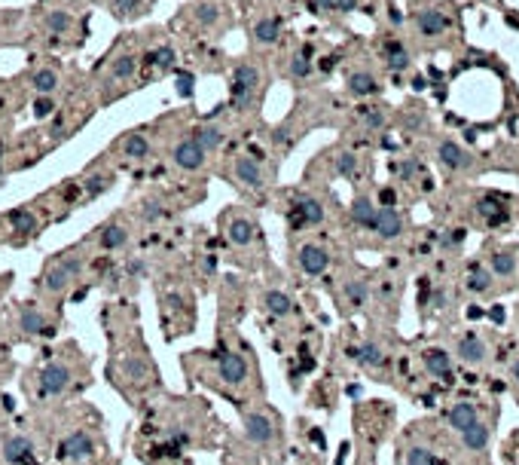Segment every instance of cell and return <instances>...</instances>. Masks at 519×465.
<instances>
[{"label":"cell","instance_id":"46","mask_svg":"<svg viewBox=\"0 0 519 465\" xmlns=\"http://www.w3.org/2000/svg\"><path fill=\"white\" fill-rule=\"evenodd\" d=\"M107 184H110L107 175H95V178L89 181V196H95V193H101V190H107Z\"/></svg>","mask_w":519,"mask_h":465},{"label":"cell","instance_id":"13","mask_svg":"<svg viewBox=\"0 0 519 465\" xmlns=\"http://www.w3.org/2000/svg\"><path fill=\"white\" fill-rule=\"evenodd\" d=\"M455 355L462 358L464 364H479V362H483V358H485V343L477 337V334H468V337H462V340H458Z\"/></svg>","mask_w":519,"mask_h":465},{"label":"cell","instance_id":"47","mask_svg":"<svg viewBox=\"0 0 519 465\" xmlns=\"http://www.w3.org/2000/svg\"><path fill=\"white\" fill-rule=\"evenodd\" d=\"M114 6L120 16H129V12H135L137 6H141V0H114Z\"/></svg>","mask_w":519,"mask_h":465},{"label":"cell","instance_id":"15","mask_svg":"<svg viewBox=\"0 0 519 465\" xmlns=\"http://www.w3.org/2000/svg\"><path fill=\"white\" fill-rule=\"evenodd\" d=\"M416 28L422 37H440L446 31V16L440 10H422L416 18Z\"/></svg>","mask_w":519,"mask_h":465},{"label":"cell","instance_id":"48","mask_svg":"<svg viewBox=\"0 0 519 465\" xmlns=\"http://www.w3.org/2000/svg\"><path fill=\"white\" fill-rule=\"evenodd\" d=\"M462 242H464V230H449V236L443 239V245L452 248V245H462Z\"/></svg>","mask_w":519,"mask_h":465},{"label":"cell","instance_id":"9","mask_svg":"<svg viewBox=\"0 0 519 465\" xmlns=\"http://www.w3.org/2000/svg\"><path fill=\"white\" fill-rule=\"evenodd\" d=\"M95 453V447H92V438L86 435V431H74V435H68L62 441V456L64 460H89V456Z\"/></svg>","mask_w":519,"mask_h":465},{"label":"cell","instance_id":"35","mask_svg":"<svg viewBox=\"0 0 519 465\" xmlns=\"http://www.w3.org/2000/svg\"><path fill=\"white\" fill-rule=\"evenodd\" d=\"M137 71V58L135 55H120L114 62V80H129Z\"/></svg>","mask_w":519,"mask_h":465},{"label":"cell","instance_id":"19","mask_svg":"<svg viewBox=\"0 0 519 465\" xmlns=\"http://www.w3.org/2000/svg\"><path fill=\"white\" fill-rule=\"evenodd\" d=\"M351 358L358 364H367V368H379V364H385V352L379 349L376 343H360L351 349Z\"/></svg>","mask_w":519,"mask_h":465},{"label":"cell","instance_id":"51","mask_svg":"<svg viewBox=\"0 0 519 465\" xmlns=\"http://www.w3.org/2000/svg\"><path fill=\"white\" fill-rule=\"evenodd\" d=\"M443 303H446V294H443V291H434V294H431V306H434V310H440Z\"/></svg>","mask_w":519,"mask_h":465},{"label":"cell","instance_id":"50","mask_svg":"<svg viewBox=\"0 0 519 465\" xmlns=\"http://www.w3.org/2000/svg\"><path fill=\"white\" fill-rule=\"evenodd\" d=\"M358 6V0H336V12H351Z\"/></svg>","mask_w":519,"mask_h":465},{"label":"cell","instance_id":"25","mask_svg":"<svg viewBox=\"0 0 519 465\" xmlns=\"http://www.w3.org/2000/svg\"><path fill=\"white\" fill-rule=\"evenodd\" d=\"M462 438H464V447L468 450H483L485 444H489V429L477 419L474 425H468V429L462 431Z\"/></svg>","mask_w":519,"mask_h":465},{"label":"cell","instance_id":"20","mask_svg":"<svg viewBox=\"0 0 519 465\" xmlns=\"http://www.w3.org/2000/svg\"><path fill=\"white\" fill-rule=\"evenodd\" d=\"M449 423H452V429H455V431H464L468 425L477 423V407H474L470 401L455 404V407L449 410Z\"/></svg>","mask_w":519,"mask_h":465},{"label":"cell","instance_id":"43","mask_svg":"<svg viewBox=\"0 0 519 465\" xmlns=\"http://www.w3.org/2000/svg\"><path fill=\"white\" fill-rule=\"evenodd\" d=\"M354 168H358V156L354 153H343L336 160V175H354Z\"/></svg>","mask_w":519,"mask_h":465},{"label":"cell","instance_id":"45","mask_svg":"<svg viewBox=\"0 0 519 465\" xmlns=\"http://www.w3.org/2000/svg\"><path fill=\"white\" fill-rule=\"evenodd\" d=\"M177 92H181L183 98L193 95V77H189V74H177Z\"/></svg>","mask_w":519,"mask_h":465},{"label":"cell","instance_id":"2","mask_svg":"<svg viewBox=\"0 0 519 465\" xmlns=\"http://www.w3.org/2000/svg\"><path fill=\"white\" fill-rule=\"evenodd\" d=\"M80 257H62L55 266H49V273H46L43 285L49 288V291H64V288L70 285V281L77 279V273H80Z\"/></svg>","mask_w":519,"mask_h":465},{"label":"cell","instance_id":"30","mask_svg":"<svg viewBox=\"0 0 519 465\" xmlns=\"http://www.w3.org/2000/svg\"><path fill=\"white\" fill-rule=\"evenodd\" d=\"M31 86H34L40 95H52V92H55V86H58V74H55V71H49V68L37 71V74L31 77Z\"/></svg>","mask_w":519,"mask_h":465},{"label":"cell","instance_id":"8","mask_svg":"<svg viewBox=\"0 0 519 465\" xmlns=\"http://www.w3.org/2000/svg\"><path fill=\"white\" fill-rule=\"evenodd\" d=\"M382 239H397L400 233H403V218H400V212L397 208H391V205H382L376 212V227H373Z\"/></svg>","mask_w":519,"mask_h":465},{"label":"cell","instance_id":"52","mask_svg":"<svg viewBox=\"0 0 519 465\" xmlns=\"http://www.w3.org/2000/svg\"><path fill=\"white\" fill-rule=\"evenodd\" d=\"M388 18H391V25H403V16H400L397 6H388Z\"/></svg>","mask_w":519,"mask_h":465},{"label":"cell","instance_id":"42","mask_svg":"<svg viewBox=\"0 0 519 465\" xmlns=\"http://www.w3.org/2000/svg\"><path fill=\"white\" fill-rule=\"evenodd\" d=\"M52 110H55V101H52L49 95H40V98L34 101V116H37V120H46Z\"/></svg>","mask_w":519,"mask_h":465},{"label":"cell","instance_id":"33","mask_svg":"<svg viewBox=\"0 0 519 465\" xmlns=\"http://www.w3.org/2000/svg\"><path fill=\"white\" fill-rule=\"evenodd\" d=\"M468 288L470 291H479V294H485L492 288V276H489V270H483L479 264L470 266V273H468Z\"/></svg>","mask_w":519,"mask_h":465},{"label":"cell","instance_id":"14","mask_svg":"<svg viewBox=\"0 0 519 465\" xmlns=\"http://www.w3.org/2000/svg\"><path fill=\"white\" fill-rule=\"evenodd\" d=\"M422 362L425 368H428L431 377H449L452 373V358L446 349H437V346H431V349L422 352Z\"/></svg>","mask_w":519,"mask_h":465},{"label":"cell","instance_id":"54","mask_svg":"<svg viewBox=\"0 0 519 465\" xmlns=\"http://www.w3.org/2000/svg\"><path fill=\"white\" fill-rule=\"evenodd\" d=\"M416 168H418L416 162H406V166L400 168V175H406V178H412V175H416Z\"/></svg>","mask_w":519,"mask_h":465},{"label":"cell","instance_id":"12","mask_svg":"<svg viewBox=\"0 0 519 465\" xmlns=\"http://www.w3.org/2000/svg\"><path fill=\"white\" fill-rule=\"evenodd\" d=\"M245 435H248V441H254V444H269L272 441V419L263 414H248Z\"/></svg>","mask_w":519,"mask_h":465},{"label":"cell","instance_id":"21","mask_svg":"<svg viewBox=\"0 0 519 465\" xmlns=\"http://www.w3.org/2000/svg\"><path fill=\"white\" fill-rule=\"evenodd\" d=\"M18 322H22V331L25 334H34V337H37V334H49L43 312L37 310V306H25L22 316H18Z\"/></svg>","mask_w":519,"mask_h":465},{"label":"cell","instance_id":"36","mask_svg":"<svg viewBox=\"0 0 519 465\" xmlns=\"http://www.w3.org/2000/svg\"><path fill=\"white\" fill-rule=\"evenodd\" d=\"M385 58H388L391 71H403L406 64H410V58H406V52H403L400 43H388V47H385Z\"/></svg>","mask_w":519,"mask_h":465},{"label":"cell","instance_id":"23","mask_svg":"<svg viewBox=\"0 0 519 465\" xmlns=\"http://www.w3.org/2000/svg\"><path fill=\"white\" fill-rule=\"evenodd\" d=\"M122 370H126V377L131 379V383H147L150 379V364L144 362V358H137V355L122 358Z\"/></svg>","mask_w":519,"mask_h":465},{"label":"cell","instance_id":"6","mask_svg":"<svg viewBox=\"0 0 519 465\" xmlns=\"http://www.w3.org/2000/svg\"><path fill=\"white\" fill-rule=\"evenodd\" d=\"M70 383V368L68 364H49L43 373H40V392L43 395H58L64 392Z\"/></svg>","mask_w":519,"mask_h":465},{"label":"cell","instance_id":"27","mask_svg":"<svg viewBox=\"0 0 519 465\" xmlns=\"http://www.w3.org/2000/svg\"><path fill=\"white\" fill-rule=\"evenodd\" d=\"M10 224H12V230L22 233V236L37 233V218L28 212V208H16V212H10Z\"/></svg>","mask_w":519,"mask_h":465},{"label":"cell","instance_id":"53","mask_svg":"<svg viewBox=\"0 0 519 465\" xmlns=\"http://www.w3.org/2000/svg\"><path fill=\"white\" fill-rule=\"evenodd\" d=\"M315 6H321L327 12H336V0H315Z\"/></svg>","mask_w":519,"mask_h":465},{"label":"cell","instance_id":"44","mask_svg":"<svg viewBox=\"0 0 519 465\" xmlns=\"http://www.w3.org/2000/svg\"><path fill=\"white\" fill-rule=\"evenodd\" d=\"M360 114H364V120H367V126L370 129H382L385 126V114H379L376 108H364Z\"/></svg>","mask_w":519,"mask_h":465},{"label":"cell","instance_id":"3","mask_svg":"<svg viewBox=\"0 0 519 465\" xmlns=\"http://www.w3.org/2000/svg\"><path fill=\"white\" fill-rule=\"evenodd\" d=\"M437 160L443 162L449 172H468V168L474 166V156H470L468 150H464L462 144H455V141H440Z\"/></svg>","mask_w":519,"mask_h":465},{"label":"cell","instance_id":"29","mask_svg":"<svg viewBox=\"0 0 519 465\" xmlns=\"http://www.w3.org/2000/svg\"><path fill=\"white\" fill-rule=\"evenodd\" d=\"M196 141H199V147L208 153V150H217L223 144V132L217 126H199L196 129Z\"/></svg>","mask_w":519,"mask_h":465},{"label":"cell","instance_id":"26","mask_svg":"<svg viewBox=\"0 0 519 465\" xmlns=\"http://www.w3.org/2000/svg\"><path fill=\"white\" fill-rule=\"evenodd\" d=\"M489 264H492V273H495V276H501V279H510L516 273V257L510 251H495L489 257Z\"/></svg>","mask_w":519,"mask_h":465},{"label":"cell","instance_id":"40","mask_svg":"<svg viewBox=\"0 0 519 465\" xmlns=\"http://www.w3.org/2000/svg\"><path fill=\"white\" fill-rule=\"evenodd\" d=\"M291 74L297 77V80H303V77L312 74V62H308V55H306V52L293 55V62H291Z\"/></svg>","mask_w":519,"mask_h":465},{"label":"cell","instance_id":"18","mask_svg":"<svg viewBox=\"0 0 519 465\" xmlns=\"http://www.w3.org/2000/svg\"><path fill=\"white\" fill-rule=\"evenodd\" d=\"M376 212L379 208L370 202V196H358L351 205V218L358 221V227H364V230H373L376 227Z\"/></svg>","mask_w":519,"mask_h":465},{"label":"cell","instance_id":"34","mask_svg":"<svg viewBox=\"0 0 519 465\" xmlns=\"http://www.w3.org/2000/svg\"><path fill=\"white\" fill-rule=\"evenodd\" d=\"M367 294H370V285H367L364 279L348 281L345 297H348V303H351V306H364V303H367Z\"/></svg>","mask_w":519,"mask_h":465},{"label":"cell","instance_id":"7","mask_svg":"<svg viewBox=\"0 0 519 465\" xmlns=\"http://www.w3.org/2000/svg\"><path fill=\"white\" fill-rule=\"evenodd\" d=\"M300 266H303V273H308V276H321V273L330 266V254L321 245H303L300 248Z\"/></svg>","mask_w":519,"mask_h":465},{"label":"cell","instance_id":"38","mask_svg":"<svg viewBox=\"0 0 519 465\" xmlns=\"http://www.w3.org/2000/svg\"><path fill=\"white\" fill-rule=\"evenodd\" d=\"M406 465H443L437 460V456L431 453V450H425V447H412L410 450V456H406Z\"/></svg>","mask_w":519,"mask_h":465},{"label":"cell","instance_id":"49","mask_svg":"<svg viewBox=\"0 0 519 465\" xmlns=\"http://www.w3.org/2000/svg\"><path fill=\"white\" fill-rule=\"evenodd\" d=\"M159 205H156V202H147V205H144V218H147V221H156V218H159Z\"/></svg>","mask_w":519,"mask_h":465},{"label":"cell","instance_id":"17","mask_svg":"<svg viewBox=\"0 0 519 465\" xmlns=\"http://www.w3.org/2000/svg\"><path fill=\"white\" fill-rule=\"evenodd\" d=\"M379 89H382L379 80L373 74H367V71H358V74L348 77V92L358 95V98H370V95H376Z\"/></svg>","mask_w":519,"mask_h":465},{"label":"cell","instance_id":"22","mask_svg":"<svg viewBox=\"0 0 519 465\" xmlns=\"http://www.w3.org/2000/svg\"><path fill=\"white\" fill-rule=\"evenodd\" d=\"M281 34V22L278 18H260L257 25H254V37H257V43H263V47H269V43H275Z\"/></svg>","mask_w":519,"mask_h":465},{"label":"cell","instance_id":"4","mask_svg":"<svg viewBox=\"0 0 519 465\" xmlns=\"http://www.w3.org/2000/svg\"><path fill=\"white\" fill-rule=\"evenodd\" d=\"M321 221H324V208H321V202L312 199V196H297L293 212H291V224L293 227H306V224H321Z\"/></svg>","mask_w":519,"mask_h":465},{"label":"cell","instance_id":"28","mask_svg":"<svg viewBox=\"0 0 519 465\" xmlns=\"http://www.w3.org/2000/svg\"><path fill=\"white\" fill-rule=\"evenodd\" d=\"M126 242H129V233H126V227H120V224H110V227H104V230H101V248H107V251H114V248L126 245Z\"/></svg>","mask_w":519,"mask_h":465},{"label":"cell","instance_id":"10","mask_svg":"<svg viewBox=\"0 0 519 465\" xmlns=\"http://www.w3.org/2000/svg\"><path fill=\"white\" fill-rule=\"evenodd\" d=\"M245 377H248V362L241 355H235V352H226L220 358V379L229 386H239L245 383Z\"/></svg>","mask_w":519,"mask_h":465},{"label":"cell","instance_id":"37","mask_svg":"<svg viewBox=\"0 0 519 465\" xmlns=\"http://www.w3.org/2000/svg\"><path fill=\"white\" fill-rule=\"evenodd\" d=\"M144 62H147V68H168V64L174 62V49H168V47H162V49H153V52H147L144 55Z\"/></svg>","mask_w":519,"mask_h":465},{"label":"cell","instance_id":"24","mask_svg":"<svg viewBox=\"0 0 519 465\" xmlns=\"http://www.w3.org/2000/svg\"><path fill=\"white\" fill-rule=\"evenodd\" d=\"M254 236H257V230H254V224L248 218L232 221V227H229V242L232 245H251Z\"/></svg>","mask_w":519,"mask_h":465},{"label":"cell","instance_id":"32","mask_svg":"<svg viewBox=\"0 0 519 465\" xmlns=\"http://www.w3.org/2000/svg\"><path fill=\"white\" fill-rule=\"evenodd\" d=\"M266 310L272 312V316H291L293 303H291V297H287V294L269 291V294H266Z\"/></svg>","mask_w":519,"mask_h":465},{"label":"cell","instance_id":"11","mask_svg":"<svg viewBox=\"0 0 519 465\" xmlns=\"http://www.w3.org/2000/svg\"><path fill=\"white\" fill-rule=\"evenodd\" d=\"M31 453H34V444L28 441L25 435H12L3 441V460L10 465H22L31 460Z\"/></svg>","mask_w":519,"mask_h":465},{"label":"cell","instance_id":"16","mask_svg":"<svg viewBox=\"0 0 519 465\" xmlns=\"http://www.w3.org/2000/svg\"><path fill=\"white\" fill-rule=\"evenodd\" d=\"M235 178L245 187H254V190L263 187V172H260L257 160H251V156H239V160H235Z\"/></svg>","mask_w":519,"mask_h":465},{"label":"cell","instance_id":"39","mask_svg":"<svg viewBox=\"0 0 519 465\" xmlns=\"http://www.w3.org/2000/svg\"><path fill=\"white\" fill-rule=\"evenodd\" d=\"M68 25H70V16L64 10H55V12H49V16H46V28H49L52 34H62V31H68Z\"/></svg>","mask_w":519,"mask_h":465},{"label":"cell","instance_id":"55","mask_svg":"<svg viewBox=\"0 0 519 465\" xmlns=\"http://www.w3.org/2000/svg\"><path fill=\"white\" fill-rule=\"evenodd\" d=\"M514 379H516V383H519V362L514 364Z\"/></svg>","mask_w":519,"mask_h":465},{"label":"cell","instance_id":"5","mask_svg":"<svg viewBox=\"0 0 519 465\" xmlns=\"http://www.w3.org/2000/svg\"><path fill=\"white\" fill-rule=\"evenodd\" d=\"M174 162L183 172H196V168H202V162H205V150L199 147L196 138H187L174 147Z\"/></svg>","mask_w":519,"mask_h":465},{"label":"cell","instance_id":"1","mask_svg":"<svg viewBox=\"0 0 519 465\" xmlns=\"http://www.w3.org/2000/svg\"><path fill=\"white\" fill-rule=\"evenodd\" d=\"M260 83V71L254 64H241L235 68V77H232V101L235 108H248L254 98V89Z\"/></svg>","mask_w":519,"mask_h":465},{"label":"cell","instance_id":"41","mask_svg":"<svg viewBox=\"0 0 519 465\" xmlns=\"http://www.w3.org/2000/svg\"><path fill=\"white\" fill-rule=\"evenodd\" d=\"M196 18H199V25H214L217 18H220V6H214V3H202L199 10H196Z\"/></svg>","mask_w":519,"mask_h":465},{"label":"cell","instance_id":"31","mask_svg":"<svg viewBox=\"0 0 519 465\" xmlns=\"http://www.w3.org/2000/svg\"><path fill=\"white\" fill-rule=\"evenodd\" d=\"M122 150H126L129 160H144V156H150V141L144 135H129L122 141Z\"/></svg>","mask_w":519,"mask_h":465}]
</instances>
